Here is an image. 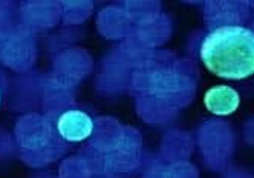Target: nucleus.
<instances>
[{
	"instance_id": "nucleus-3",
	"label": "nucleus",
	"mask_w": 254,
	"mask_h": 178,
	"mask_svg": "<svg viewBox=\"0 0 254 178\" xmlns=\"http://www.w3.org/2000/svg\"><path fill=\"white\" fill-rule=\"evenodd\" d=\"M239 94L227 85L213 86L204 97L205 108L214 115H230L239 108Z\"/></svg>"
},
{
	"instance_id": "nucleus-2",
	"label": "nucleus",
	"mask_w": 254,
	"mask_h": 178,
	"mask_svg": "<svg viewBox=\"0 0 254 178\" xmlns=\"http://www.w3.org/2000/svg\"><path fill=\"white\" fill-rule=\"evenodd\" d=\"M59 134L72 143L86 140L94 132V120L83 111L63 112L57 121Z\"/></svg>"
},
{
	"instance_id": "nucleus-1",
	"label": "nucleus",
	"mask_w": 254,
	"mask_h": 178,
	"mask_svg": "<svg viewBox=\"0 0 254 178\" xmlns=\"http://www.w3.org/2000/svg\"><path fill=\"white\" fill-rule=\"evenodd\" d=\"M201 59L217 77L241 80L254 74V31L244 26H221L202 42Z\"/></svg>"
}]
</instances>
